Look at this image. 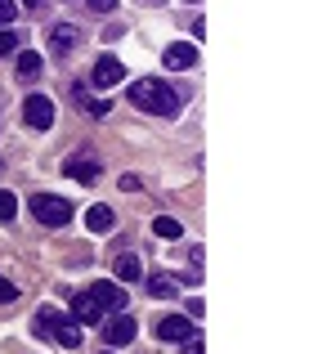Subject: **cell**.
<instances>
[{
  "label": "cell",
  "instance_id": "1",
  "mask_svg": "<svg viewBox=\"0 0 327 354\" xmlns=\"http://www.w3.org/2000/svg\"><path fill=\"white\" fill-rule=\"evenodd\" d=\"M130 104L135 108H144V113H153V117H175L180 113V95H175L166 81H157V77H144V81H130Z\"/></svg>",
  "mask_w": 327,
  "mask_h": 354
},
{
  "label": "cell",
  "instance_id": "2",
  "mask_svg": "<svg viewBox=\"0 0 327 354\" xmlns=\"http://www.w3.org/2000/svg\"><path fill=\"white\" fill-rule=\"evenodd\" d=\"M32 328H36V337H54L63 350H77L81 346V328L68 319V314H59L54 305H41V310H36Z\"/></svg>",
  "mask_w": 327,
  "mask_h": 354
},
{
  "label": "cell",
  "instance_id": "3",
  "mask_svg": "<svg viewBox=\"0 0 327 354\" xmlns=\"http://www.w3.org/2000/svg\"><path fill=\"white\" fill-rule=\"evenodd\" d=\"M32 216L41 220L45 229H59L72 220V207L63 198H54V193H32Z\"/></svg>",
  "mask_w": 327,
  "mask_h": 354
},
{
  "label": "cell",
  "instance_id": "4",
  "mask_svg": "<svg viewBox=\"0 0 327 354\" xmlns=\"http://www.w3.org/2000/svg\"><path fill=\"white\" fill-rule=\"evenodd\" d=\"M153 332H157V341H171V346H180V341H189L198 328H193V323L184 319V314H162Z\"/></svg>",
  "mask_w": 327,
  "mask_h": 354
},
{
  "label": "cell",
  "instance_id": "5",
  "mask_svg": "<svg viewBox=\"0 0 327 354\" xmlns=\"http://www.w3.org/2000/svg\"><path fill=\"white\" fill-rule=\"evenodd\" d=\"M23 121H27L32 130H50V126H54V104H50L45 95H27V99H23Z\"/></svg>",
  "mask_w": 327,
  "mask_h": 354
},
{
  "label": "cell",
  "instance_id": "6",
  "mask_svg": "<svg viewBox=\"0 0 327 354\" xmlns=\"http://www.w3.org/2000/svg\"><path fill=\"white\" fill-rule=\"evenodd\" d=\"M135 337H139V328H135L130 314H112V319L104 323V341H108V346H130Z\"/></svg>",
  "mask_w": 327,
  "mask_h": 354
},
{
  "label": "cell",
  "instance_id": "7",
  "mask_svg": "<svg viewBox=\"0 0 327 354\" xmlns=\"http://www.w3.org/2000/svg\"><path fill=\"white\" fill-rule=\"evenodd\" d=\"M90 81H95L99 90H112L126 81V68H121V59H112V54H104V59L95 63V72H90Z\"/></svg>",
  "mask_w": 327,
  "mask_h": 354
},
{
  "label": "cell",
  "instance_id": "8",
  "mask_svg": "<svg viewBox=\"0 0 327 354\" xmlns=\"http://www.w3.org/2000/svg\"><path fill=\"white\" fill-rule=\"evenodd\" d=\"M63 175H68V180H77V184H95L99 180V162L90 153H77V157H68V162H63Z\"/></svg>",
  "mask_w": 327,
  "mask_h": 354
},
{
  "label": "cell",
  "instance_id": "9",
  "mask_svg": "<svg viewBox=\"0 0 327 354\" xmlns=\"http://www.w3.org/2000/svg\"><path fill=\"white\" fill-rule=\"evenodd\" d=\"M72 319L77 323H99L104 319V305L95 301V292H77L72 296Z\"/></svg>",
  "mask_w": 327,
  "mask_h": 354
},
{
  "label": "cell",
  "instance_id": "10",
  "mask_svg": "<svg viewBox=\"0 0 327 354\" xmlns=\"http://www.w3.org/2000/svg\"><path fill=\"white\" fill-rule=\"evenodd\" d=\"M162 63H166V68H171V72H180V68H193V63H198V45H184V41L166 45Z\"/></svg>",
  "mask_w": 327,
  "mask_h": 354
},
{
  "label": "cell",
  "instance_id": "11",
  "mask_svg": "<svg viewBox=\"0 0 327 354\" xmlns=\"http://www.w3.org/2000/svg\"><path fill=\"white\" fill-rule=\"evenodd\" d=\"M90 292H95V301H99V305H104V314H108V310H117V314L126 310V292H121L117 283H95Z\"/></svg>",
  "mask_w": 327,
  "mask_h": 354
},
{
  "label": "cell",
  "instance_id": "12",
  "mask_svg": "<svg viewBox=\"0 0 327 354\" xmlns=\"http://www.w3.org/2000/svg\"><path fill=\"white\" fill-rule=\"evenodd\" d=\"M86 225H90V234H108V229L117 225V211L104 207V202H95V207L86 211Z\"/></svg>",
  "mask_w": 327,
  "mask_h": 354
},
{
  "label": "cell",
  "instance_id": "13",
  "mask_svg": "<svg viewBox=\"0 0 327 354\" xmlns=\"http://www.w3.org/2000/svg\"><path fill=\"white\" fill-rule=\"evenodd\" d=\"M50 45H54V54H72L81 45V32L72 23H59V27H54V36H50Z\"/></svg>",
  "mask_w": 327,
  "mask_h": 354
},
{
  "label": "cell",
  "instance_id": "14",
  "mask_svg": "<svg viewBox=\"0 0 327 354\" xmlns=\"http://www.w3.org/2000/svg\"><path fill=\"white\" fill-rule=\"evenodd\" d=\"M148 296H157V301H166V296H180V278L153 274V278H148Z\"/></svg>",
  "mask_w": 327,
  "mask_h": 354
},
{
  "label": "cell",
  "instance_id": "15",
  "mask_svg": "<svg viewBox=\"0 0 327 354\" xmlns=\"http://www.w3.org/2000/svg\"><path fill=\"white\" fill-rule=\"evenodd\" d=\"M45 72V59L36 50H18V77L23 81H32V77H41Z\"/></svg>",
  "mask_w": 327,
  "mask_h": 354
},
{
  "label": "cell",
  "instance_id": "16",
  "mask_svg": "<svg viewBox=\"0 0 327 354\" xmlns=\"http://www.w3.org/2000/svg\"><path fill=\"white\" fill-rule=\"evenodd\" d=\"M153 234H157V238H171V242H175V238H184V225H180L175 216H157V220H153Z\"/></svg>",
  "mask_w": 327,
  "mask_h": 354
},
{
  "label": "cell",
  "instance_id": "17",
  "mask_svg": "<svg viewBox=\"0 0 327 354\" xmlns=\"http://www.w3.org/2000/svg\"><path fill=\"white\" fill-rule=\"evenodd\" d=\"M139 274H144L139 256H121L117 260V278H121V283H139Z\"/></svg>",
  "mask_w": 327,
  "mask_h": 354
},
{
  "label": "cell",
  "instance_id": "18",
  "mask_svg": "<svg viewBox=\"0 0 327 354\" xmlns=\"http://www.w3.org/2000/svg\"><path fill=\"white\" fill-rule=\"evenodd\" d=\"M14 211H18V198L9 189H0V225H9V220H14Z\"/></svg>",
  "mask_w": 327,
  "mask_h": 354
},
{
  "label": "cell",
  "instance_id": "19",
  "mask_svg": "<svg viewBox=\"0 0 327 354\" xmlns=\"http://www.w3.org/2000/svg\"><path fill=\"white\" fill-rule=\"evenodd\" d=\"M5 54H18V32H0V59H5Z\"/></svg>",
  "mask_w": 327,
  "mask_h": 354
},
{
  "label": "cell",
  "instance_id": "20",
  "mask_svg": "<svg viewBox=\"0 0 327 354\" xmlns=\"http://www.w3.org/2000/svg\"><path fill=\"white\" fill-rule=\"evenodd\" d=\"M14 301H18V287L9 283L5 274H0V305H14Z\"/></svg>",
  "mask_w": 327,
  "mask_h": 354
},
{
  "label": "cell",
  "instance_id": "21",
  "mask_svg": "<svg viewBox=\"0 0 327 354\" xmlns=\"http://www.w3.org/2000/svg\"><path fill=\"white\" fill-rule=\"evenodd\" d=\"M14 18H18V5L14 0H0V27H9Z\"/></svg>",
  "mask_w": 327,
  "mask_h": 354
},
{
  "label": "cell",
  "instance_id": "22",
  "mask_svg": "<svg viewBox=\"0 0 327 354\" xmlns=\"http://www.w3.org/2000/svg\"><path fill=\"white\" fill-rule=\"evenodd\" d=\"M117 184H121V189H126V193H139V184H144V180H139V175H135V171H130V175H121V180H117Z\"/></svg>",
  "mask_w": 327,
  "mask_h": 354
},
{
  "label": "cell",
  "instance_id": "23",
  "mask_svg": "<svg viewBox=\"0 0 327 354\" xmlns=\"http://www.w3.org/2000/svg\"><path fill=\"white\" fill-rule=\"evenodd\" d=\"M184 346H189V350H184V354H207V346H202V337H198V332H193V337L184 341Z\"/></svg>",
  "mask_w": 327,
  "mask_h": 354
},
{
  "label": "cell",
  "instance_id": "24",
  "mask_svg": "<svg viewBox=\"0 0 327 354\" xmlns=\"http://www.w3.org/2000/svg\"><path fill=\"white\" fill-rule=\"evenodd\" d=\"M90 9H99V14H112V9H117V0H90Z\"/></svg>",
  "mask_w": 327,
  "mask_h": 354
},
{
  "label": "cell",
  "instance_id": "25",
  "mask_svg": "<svg viewBox=\"0 0 327 354\" xmlns=\"http://www.w3.org/2000/svg\"><path fill=\"white\" fill-rule=\"evenodd\" d=\"M23 5H27V9H36V5H45V0H23Z\"/></svg>",
  "mask_w": 327,
  "mask_h": 354
},
{
  "label": "cell",
  "instance_id": "26",
  "mask_svg": "<svg viewBox=\"0 0 327 354\" xmlns=\"http://www.w3.org/2000/svg\"><path fill=\"white\" fill-rule=\"evenodd\" d=\"M104 354H108V350H104Z\"/></svg>",
  "mask_w": 327,
  "mask_h": 354
}]
</instances>
